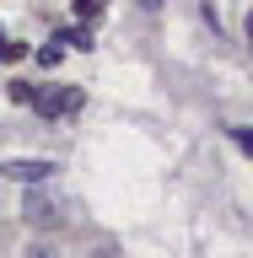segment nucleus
I'll return each instance as SVG.
<instances>
[{
	"instance_id": "10",
	"label": "nucleus",
	"mask_w": 253,
	"mask_h": 258,
	"mask_svg": "<svg viewBox=\"0 0 253 258\" xmlns=\"http://www.w3.org/2000/svg\"><path fill=\"white\" fill-rule=\"evenodd\" d=\"M140 6H145V11H157V6H167V0H140Z\"/></svg>"
},
{
	"instance_id": "3",
	"label": "nucleus",
	"mask_w": 253,
	"mask_h": 258,
	"mask_svg": "<svg viewBox=\"0 0 253 258\" xmlns=\"http://www.w3.org/2000/svg\"><path fill=\"white\" fill-rule=\"evenodd\" d=\"M22 221H27V226H54V221H60V210H54L48 194L27 188V199H22Z\"/></svg>"
},
{
	"instance_id": "4",
	"label": "nucleus",
	"mask_w": 253,
	"mask_h": 258,
	"mask_svg": "<svg viewBox=\"0 0 253 258\" xmlns=\"http://www.w3.org/2000/svg\"><path fill=\"white\" fill-rule=\"evenodd\" d=\"M54 43H60V48H92V32H86V27H65Z\"/></svg>"
},
{
	"instance_id": "1",
	"label": "nucleus",
	"mask_w": 253,
	"mask_h": 258,
	"mask_svg": "<svg viewBox=\"0 0 253 258\" xmlns=\"http://www.w3.org/2000/svg\"><path fill=\"white\" fill-rule=\"evenodd\" d=\"M32 108H38V118L60 124V118H76V113L86 108V92H81V86H54V92H38V97H32Z\"/></svg>"
},
{
	"instance_id": "2",
	"label": "nucleus",
	"mask_w": 253,
	"mask_h": 258,
	"mask_svg": "<svg viewBox=\"0 0 253 258\" xmlns=\"http://www.w3.org/2000/svg\"><path fill=\"white\" fill-rule=\"evenodd\" d=\"M48 172H54V161H43V156H11V161H0V177H11V183H22V188L48 183Z\"/></svg>"
},
{
	"instance_id": "5",
	"label": "nucleus",
	"mask_w": 253,
	"mask_h": 258,
	"mask_svg": "<svg viewBox=\"0 0 253 258\" xmlns=\"http://www.w3.org/2000/svg\"><path fill=\"white\" fill-rule=\"evenodd\" d=\"M70 6H76L81 22H92V16H103V6H108V0H70Z\"/></svg>"
},
{
	"instance_id": "7",
	"label": "nucleus",
	"mask_w": 253,
	"mask_h": 258,
	"mask_svg": "<svg viewBox=\"0 0 253 258\" xmlns=\"http://www.w3.org/2000/svg\"><path fill=\"white\" fill-rule=\"evenodd\" d=\"M22 54H27V48H22V43H6V32H0V59H22Z\"/></svg>"
},
{
	"instance_id": "9",
	"label": "nucleus",
	"mask_w": 253,
	"mask_h": 258,
	"mask_svg": "<svg viewBox=\"0 0 253 258\" xmlns=\"http://www.w3.org/2000/svg\"><path fill=\"white\" fill-rule=\"evenodd\" d=\"M232 140H237V151H253V135H248L242 124H232Z\"/></svg>"
},
{
	"instance_id": "8",
	"label": "nucleus",
	"mask_w": 253,
	"mask_h": 258,
	"mask_svg": "<svg viewBox=\"0 0 253 258\" xmlns=\"http://www.w3.org/2000/svg\"><path fill=\"white\" fill-rule=\"evenodd\" d=\"M60 54H65L60 43H48V48H38V64H60Z\"/></svg>"
},
{
	"instance_id": "6",
	"label": "nucleus",
	"mask_w": 253,
	"mask_h": 258,
	"mask_svg": "<svg viewBox=\"0 0 253 258\" xmlns=\"http://www.w3.org/2000/svg\"><path fill=\"white\" fill-rule=\"evenodd\" d=\"M32 97H38V92H32L27 81H11V102H32Z\"/></svg>"
}]
</instances>
